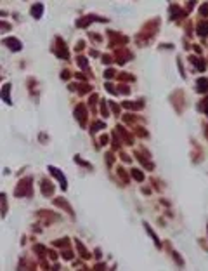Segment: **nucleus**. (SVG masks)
I'll return each instance as SVG.
<instances>
[{"label": "nucleus", "mask_w": 208, "mask_h": 271, "mask_svg": "<svg viewBox=\"0 0 208 271\" xmlns=\"http://www.w3.org/2000/svg\"><path fill=\"white\" fill-rule=\"evenodd\" d=\"M198 87H199L201 92H206V90H208V80H199V82H198Z\"/></svg>", "instance_id": "nucleus-2"}, {"label": "nucleus", "mask_w": 208, "mask_h": 271, "mask_svg": "<svg viewBox=\"0 0 208 271\" xmlns=\"http://www.w3.org/2000/svg\"><path fill=\"white\" fill-rule=\"evenodd\" d=\"M198 33H199V35H206V33H208V23H203V25H199Z\"/></svg>", "instance_id": "nucleus-3"}, {"label": "nucleus", "mask_w": 208, "mask_h": 271, "mask_svg": "<svg viewBox=\"0 0 208 271\" xmlns=\"http://www.w3.org/2000/svg\"><path fill=\"white\" fill-rule=\"evenodd\" d=\"M40 14H42V5H40V4H36V5L33 7V16H36V17H38Z\"/></svg>", "instance_id": "nucleus-4"}, {"label": "nucleus", "mask_w": 208, "mask_h": 271, "mask_svg": "<svg viewBox=\"0 0 208 271\" xmlns=\"http://www.w3.org/2000/svg\"><path fill=\"white\" fill-rule=\"evenodd\" d=\"M5 43H9V45H11L12 51H19V49H21V43H19V42H16V40H12V38L5 40Z\"/></svg>", "instance_id": "nucleus-1"}]
</instances>
